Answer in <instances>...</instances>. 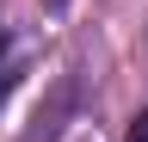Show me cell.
<instances>
[{
  "instance_id": "1",
  "label": "cell",
  "mask_w": 148,
  "mask_h": 142,
  "mask_svg": "<svg viewBox=\"0 0 148 142\" xmlns=\"http://www.w3.org/2000/svg\"><path fill=\"white\" fill-rule=\"evenodd\" d=\"M130 142H148V111H142L136 123H130Z\"/></svg>"
},
{
  "instance_id": "2",
  "label": "cell",
  "mask_w": 148,
  "mask_h": 142,
  "mask_svg": "<svg viewBox=\"0 0 148 142\" xmlns=\"http://www.w3.org/2000/svg\"><path fill=\"white\" fill-rule=\"evenodd\" d=\"M49 6H68V0H49Z\"/></svg>"
}]
</instances>
